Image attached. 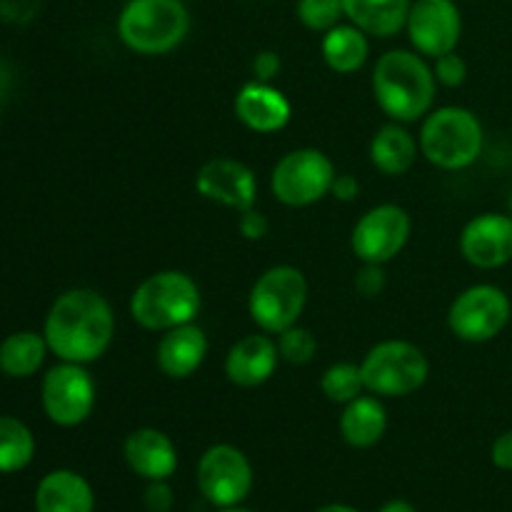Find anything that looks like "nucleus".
Wrapping results in <instances>:
<instances>
[{"label":"nucleus","instance_id":"obj_20","mask_svg":"<svg viewBox=\"0 0 512 512\" xmlns=\"http://www.w3.org/2000/svg\"><path fill=\"white\" fill-rule=\"evenodd\" d=\"M340 435L345 443L355 450H370L385 438L388 433V410L383 398L363 393L348 405H343L340 413Z\"/></svg>","mask_w":512,"mask_h":512},{"label":"nucleus","instance_id":"obj_26","mask_svg":"<svg viewBox=\"0 0 512 512\" xmlns=\"http://www.w3.org/2000/svg\"><path fill=\"white\" fill-rule=\"evenodd\" d=\"M35 458V438L28 425L10 415H0V475L20 473Z\"/></svg>","mask_w":512,"mask_h":512},{"label":"nucleus","instance_id":"obj_37","mask_svg":"<svg viewBox=\"0 0 512 512\" xmlns=\"http://www.w3.org/2000/svg\"><path fill=\"white\" fill-rule=\"evenodd\" d=\"M378 512H418V510H415V505H410L408 500H390V503H385Z\"/></svg>","mask_w":512,"mask_h":512},{"label":"nucleus","instance_id":"obj_28","mask_svg":"<svg viewBox=\"0 0 512 512\" xmlns=\"http://www.w3.org/2000/svg\"><path fill=\"white\" fill-rule=\"evenodd\" d=\"M298 20L313 33H328L345 18L343 0H298Z\"/></svg>","mask_w":512,"mask_h":512},{"label":"nucleus","instance_id":"obj_33","mask_svg":"<svg viewBox=\"0 0 512 512\" xmlns=\"http://www.w3.org/2000/svg\"><path fill=\"white\" fill-rule=\"evenodd\" d=\"M238 230L245 240H263L270 230L268 215L260 213L258 208H250L245 213H238Z\"/></svg>","mask_w":512,"mask_h":512},{"label":"nucleus","instance_id":"obj_2","mask_svg":"<svg viewBox=\"0 0 512 512\" xmlns=\"http://www.w3.org/2000/svg\"><path fill=\"white\" fill-rule=\"evenodd\" d=\"M373 98L393 123H418L433 110L435 80L433 68L415 50L395 48L378 58L373 68Z\"/></svg>","mask_w":512,"mask_h":512},{"label":"nucleus","instance_id":"obj_12","mask_svg":"<svg viewBox=\"0 0 512 512\" xmlns=\"http://www.w3.org/2000/svg\"><path fill=\"white\" fill-rule=\"evenodd\" d=\"M198 488L203 498L215 508L240 505L253 490V465L248 455L235 445L218 443L210 445L198 460Z\"/></svg>","mask_w":512,"mask_h":512},{"label":"nucleus","instance_id":"obj_32","mask_svg":"<svg viewBox=\"0 0 512 512\" xmlns=\"http://www.w3.org/2000/svg\"><path fill=\"white\" fill-rule=\"evenodd\" d=\"M143 505L148 512H170L173 510V488L168 480H153L143 493Z\"/></svg>","mask_w":512,"mask_h":512},{"label":"nucleus","instance_id":"obj_22","mask_svg":"<svg viewBox=\"0 0 512 512\" xmlns=\"http://www.w3.org/2000/svg\"><path fill=\"white\" fill-rule=\"evenodd\" d=\"M370 163L378 173L388 178H400L410 173L420 155L418 138L403 123H388L370 140Z\"/></svg>","mask_w":512,"mask_h":512},{"label":"nucleus","instance_id":"obj_16","mask_svg":"<svg viewBox=\"0 0 512 512\" xmlns=\"http://www.w3.org/2000/svg\"><path fill=\"white\" fill-rule=\"evenodd\" d=\"M235 118L245 125L248 130L258 135H273L288 128L290 118H293V105H290L288 95L273 83H260V80H250L235 95Z\"/></svg>","mask_w":512,"mask_h":512},{"label":"nucleus","instance_id":"obj_34","mask_svg":"<svg viewBox=\"0 0 512 512\" xmlns=\"http://www.w3.org/2000/svg\"><path fill=\"white\" fill-rule=\"evenodd\" d=\"M280 55L275 50H260L253 58V75L260 83H273L280 73Z\"/></svg>","mask_w":512,"mask_h":512},{"label":"nucleus","instance_id":"obj_6","mask_svg":"<svg viewBox=\"0 0 512 512\" xmlns=\"http://www.w3.org/2000/svg\"><path fill=\"white\" fill-rule=\"evenodd\" d=\"M365 393L378 398H408L430 378V360L408 340H380L360 363Z\"/></svg>","mask_w":512,"mask_h":512},{"label":"nucleus","instance_id":"obj_29","mask_svg":"<svg viewBox=\"0 0 512 512\" xmlns=\"http://www.w3.org/2000/svg\"><path fill=\"white\" fill-rule=\"evenodd\" d=\"M275 343H278L280 360L290 365H308L318 353V340L303 325H293V328L283 330Z\"/></svg>","mask_w":512,"mask_h":512},{"label":"nucleus","instance_id":"obj_40","mask_svg":"<svg viewBox=\"0 0 512 512\" xmlns=\"http://www.w3.org/2000/svg\"><path fill=\"white\" fill-rule=\"evenodd\" d=\"M510 210H512V198H510ZM512 215V213H510Z\"/></svg>","mask_w":512,"mask_h":512},{"label":"nucleus","instance_id":"obj_21","mask_svg":"<svg viewBox=\"0 0 512 512\" xmlns=\"http://www.w3.org/2000/svg\"><path fill=\"white\" fill-rule=\"evenodd\" d=\"M35 512H95V493L75 470H53L38 483Z\"/></svg>","mask_w":512,"mask_h":512},{"label":"nucleus","instance_id":"obj_10","mask_svg":"<svg viewBox=\"0 0 512 512\" xmlns=\"http://www.w3.org/2000/svg\"><path fill=\"white\" fill-rule=\"evenodd\" d=\"M98 403V385L88 365L63 363L43 375L40 383V405L48 420L58 428H78L93 415Z\"/></svg>","mask_w":512,"mask_h":512},{"label":"nucleus","instance_id":"obj_24","mask_svg":"<svg viewBox=\"0 0 512 512\" xmlns=\"http://www.w3.org/2000/svg\"><path fill=\"white\" fill-rule=\"evenodd\" d=\"M320 53H323L325 65L338 75H353L368 63L370 43L368 35L353 23H338L323 33V43H320Z\"/></svg>","mask_w":512,"mask_h":512},{"label":"nucleus","instance_id":"obj_17","mask_svg":"<svg viewBox=\"0 0 512 512\" xmlns=\"http://www.w3.org/2000/svg\"><path fill=\"white\" fill-rule=\"evenodd\" d=\"M280 363L278 343L268 333H253L233 343V348L225 355V378L235 388L253 390L268 383L275 375Z\"/></svg>","mask_w":512,"mask_h":512},{"label":"nucleus","instance_id":"obj_1","mask_svg":"<svg viewBox=\"0 0 512 512\" xmlns=\"http://www.w3.org/2000/svg\"><path fill=\"white\" fill-rule=\"evenodd\" d=\"M43 335L50 353L63 363H95L113 345V305L93 288L65 290L53 300L45 315Z\"/></svg>","mask_w":512,"mask_h":512},{"label":"nucleus","instance_id":"obj_38","mask_svg":"<svg viewBox=\"0 0 512 512\" xmlns=\"http://www.w3.org/2000/svg\"><path fill=\"white\" fill-rule=\"evenodd\" d=\"M315 512H358V510L343 503H330V505H323V508H318Z\"/></svg>","mask_w":512,"mask_h":512},{"label":"nucleus","instance_id":"obj_15","mask_svg":"<svg viewBox=\"0 0 512 512\" xmlns=\"http://www.w3.org/2000/svg\"><path fill=\"white\" fill-rule=\"evenodd\" d=\"M460 255L478 270H498L512 263V215L480 213L460 233Z\"/></svg>","mask_w":512,"mask_h":512},{"label":"nucleus","instance_id":"obj_9","mask_svg":"<svg viewBox=\"0 0 512 512\" xmlns=\"http://www.w3.org/2000/svg\"><path fill=\"white\" fill-rule=\"evenodd\" d=\"M512 303L503 288L490 283L470 285L448 308V328L463 343H490L508 328Z\"/></svg>","mask_w":512,"mask_h":512},{"label":"nucleus","instance_id":"obj_27","mask_svg":"<svg viewBox=\"0 0 512 512\" xmlns=\"http://www.w3.org/2000/svg\"><path fill=\"white\" fill-rule=\"evenodd\" d=\"M320 390L335 405H348L358 395L365 393L363 373L355 363H333L320 375Z\"/></svg>","mask_w":512,"mask_h":512},{"label":"nucleus","instance_id":"obj_13","mask_svg":"<svg viewBox=\"0 0 512 512\" xmlns=\"http://www.w3.org/2000/svg\"><path fill=\"white\" fill-rule=\"evenodd\" d=\"M405 30L415 53L435 60L458 48L463 15L455 0H413Z\"/></svg>","mask_w":512,"mask_h":512},{"label":"nucleus","instance_id":"obj_5","mask_svg":"<svg viewBox=\"0 0 512 512\" xmlns=\"http://www.w3.org/2000/svg\"><path fill=\"white\" fill-rule=\"evenodd\" d=\"M190 33L183 0H128L118 15V38L138 55H168Z\"/></svg>","mask_w":512,"mask_h":512},{"label":"nucleus","instance_id":"obj_19","mask_svg":"<svg viewBox=\"0 0 512 512\" xmlns=\"http://www.w3.org/2000/svg\"><path fill=\"white\" fill-rule=\"evenodd\" d=\"M208 335L200 325L188 323L180 328L160 333L158 348H155V363L160 373L173 380H185L200 370L208 358Z\"/></svg>","mask_w":512,"mask_h":512},{"label":"nucleus","instance_id":"obj_23","mask_svg":"<svg viewBox=\"0 0 512 512\" xmlns=\"http://www.w3.org/2000/svg\"><path fill=\"white\" fill-rule=\"evenodd\" d=\"M413 0H343L348 23L375 38H393L408 23Z\"/></svg>","mask_w":512,"mask_h":512},{"label":"nucleus","instance_id":"obj_8","mask_svg":"<svg viewBox=\"0 0 512 512\" xmlns=\"http://www.w3.org/2000/svg\"><path fill=\"white\" fill-rule=\"evenodd\" d=\"M335 165L323 150L298 148L285 153L270 173V193L285 208H310L328 198L335 183Z\"/></svg>","mask_w":512,"mask_h":512},{"label":"nucleus","instance_id":"obj_25","mask_svg":"<svg viewBox=\"0 0 512 512\" xmlns=\"http://www.w3.org/2000/svg\"><path fill=\"white\" fill-rule=\"evenodd\" d=\"M50 353L43 333L35 330H18L0 343V373L8 378L23 380L38 373Z\"/></svg>","mask_w":512,"mask_h":512},{"label":"nucleus","instance_id":"obj_39","mask_svg":"<svg viewBox=\"0 0 512 512\" xmlns=\"http://www.w3.org/2000/svg\"><path fill=\"white\" fill-rule=\"evenodd\" d=\"M218 512H250V510L240 508V505H230V508H218Z\"/></svg>","mask_w":512,"mask_h":512},{"label":"nucleus","instance_id":"obj_31","mask_svg":"<svg viewBox=\"0 0 512 512\" xmlns=\"http://www.w3.org/2000/svg\"><path fill=\"white\" fill-rule=\"evenodd\" d=\"M355 290H358L363 298H378L385 290V270L383 265L375 263H363V268L355 275Z\"/></svg>","mask_w":512,"mask_h":512},{"label":"nucleus","instance_id":"obj_4","mask_svg":"<svg viewBox=\"0 0 512 512\" xmlns=\"http://www.w3.org/2000/svg\"><path fill=\"white\" fill-rule=\"evenodd\" d=\"M420 155L440 170H465L478 163L485 145L478 115L460 105L430 110L418 135Z\"/></svg>","mask_w":512,"mask_h":512},{"label":"nucleus","instance_id":"obj_11","mask_svg":"<svg viewBox=\"0 0 512 512\" xmlns=\"http://www.w3.org/2000/svg\"><path fill=\"white\" fill-rule=\"evenodd\" d=\"M413 233V218L403 205L383 203L360 215L350 233V248L360 263L385 265L398 258Z\"/></svg>","mask_w":512,"mask_h":512},{"label":"nucleus","instance_id":"obj_14","mask_svg":"<svg viewBox=\"0 0 512 512\" xmlns=\"http://www.w3.org/2000/svg\"><path fill=\"white\" fill-rule=\"evenodd\" d=\"M195 190L210 203L235 213H245L258 203V178L248 165L233 158H213L200 165Z\"/></svg>","mask_w":512,"mask_h":512},{"label":"nucleus","instance_id":"obj_36","mask_svg":"<svg viewBox=\"0 0 512 512\" xmlns=\"http://www.w3.org/2000/svg\"><path fill=\"white\" fill-rule=\"evenodd\" d=\"M330 195L338 198L340 203H353V200L360 195V180L350 173L335 175V183H333V190H330Z\"/></svg>","mask_w":512,"mask_h":512},{"label":"nucleus","instance_id":"obj_18","mask_svg":"<svg viewBox=\"0 0 512 512\" xmlns=\"http://www.w3.org/2000/svg\"><path fill=\"white\" fill-rule=\"evenodd\" d=\"M123 458L125 465L148 483L170 480L178 470V448L173 438L158 428L133 430L123 443Z\"/></svg>","mask_w":512,"mask_h":512},{"label":"nucleus","instance_id":"obj_7","mask_svg":"<svg viewBox=\"0 0 512 512\" xmlns=\"http://www.w3.org/2000/svg\"><path fill=\"white\" fill-rule=\"evenodd\" d=\"M310 285L295 265H273L253 283L248 295L250 320L263 333L280 335L298 325L308 305Z\"/></svg>","mask_w":512,"mask_h":512},{"label":"nucleus","instance_id":"obj_35","mask_svg":"<svg viewBox=\"0 0 512 512\" xmlns=\"http://www.w3.org/2000/svg\"><path fill=\"white\" fill-rule=\"evenodd\" d=\"M490 460L498 470H508L512 473V430H505L495 438L493 448H490Z\"/></svg>","mask_w":512,"mask_h":512},{"label":"nucleus","instance_id":"obj_3","mask_svg":"<svg viewBox=\"0 0 512 512\" xmlns=\"http://www.w3.org/2000/svg\"><path fill=\"white\" fill-rule=\"evenodd\" d=\"M203 305L198 283L183 270H158L130 295V318L148 333H168L195 323Z\"/></svg>","mask_w":512,"mask_h":512},{"label":"nucleus","instance_id":"obj_30","mask_svg":"<svg viewBox=\"0 0 512 512\" xmlns=\"http://www.w3.org/2000/svg\"><path fill=\"white\" fill-rule=\"evenodd\" d=\"M433 73L435 80L445 88H460V85L468 80V63H465L463 55L453 53H445L440 58H435L433 63Z\"/></svg>","mask_w":512,"mask_h":512}]
</instances>
